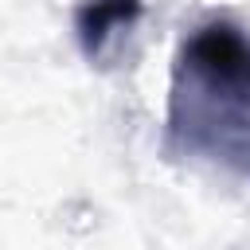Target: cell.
<instances>
[{
  "label": "cell",
  "mask_w": 250,
  "mask_h": 250,
  "mask_svg": "<svg viewBox=\"0 0 250 250\" xmlns=\"http://www.w3.org/2000/svg\"><path fill=\"white\" fill-rule=\"evenodd\" d=\"M168 145L250 176V35L230 20L195 27L172 70Z\"/></svg>",
  "instance_id": "cell-1"
},
{
  "label": "cell",
  "mask_w": 250,
  "mask_h": 250,
  "mask_svg": "<svg viewBox=\"0 0 250 250\" xmlns=\"http://www.w3.org/2000/svg\"><path fill=\"white\" fill-rule=\"evenodd\" d=\"M145 16V0H86L74 12V35L90 62H102L109 43L137 27Z\"/></svg>",
  "instance_id": "cell-2"
}]
</instances>
